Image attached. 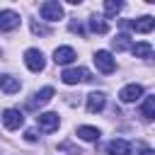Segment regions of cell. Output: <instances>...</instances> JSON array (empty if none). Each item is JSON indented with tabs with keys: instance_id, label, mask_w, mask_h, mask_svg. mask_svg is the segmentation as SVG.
<instances>
[{
	"instance_id": "1",
	"label": "cell",
	"mask_w": 155,
	"mask_h": 155,
	"mask_svg": "<svg viewBox=\"0 0 155 155\" xmlns=\"http://www.w3.org/2000/svg\"><path fill=\"white\" fill-rule=\"evenodd\" d=\"M39 15H41L46 22H56V19L63 17V7H61L58 0H46V2L39 5Z\"/></svg>"
},
{
	"instance_id": "2",
	"label": "cell",
	"mask_w": 155,
	"mask_h": 155,
	"mask_svg": "<svg viewBox=\"0 0 155 155\" xmlns=\"http://www.w3.org/2000/svg\"><path fill=\"white\" fill-rule=\"evenodd\" d=\"M24 63H27V68L31 73H41L46 68V58H44V53L39 48H27L24 51Z\"/></svg>"
},
{
	"instance_id": "3",
	"label": "cell",
	"mask_w": 155,
	"mask_h": 155,
	"mask_svg": "<svg viewBox=\"0 0 155 155\" xmlns=\"http://www.w3.org/2000/svg\"><path fill=\"white\" fill-rule=\"evenodd\" d=\"M61 80L65 85H78V82H87L92 78H90V70H85V68H65L61 73Z\"/></svg>"
},
{
	"instance_id": "4",
	"label": "cell",
	"mask_w": 155,
	"mask_h": 155,
	"mask_svg": "<svg viewBox=\"0 0 155 155\" xmlns=\"http://www.w3.org/2000/svg\"><path fill=\"white\" fill-rule=\"evenodd\" d=\"M92 61H94L97 70H102L104 75H109V73H114V70H116V61L111 58V53H109V51H97Z\"/></svg>"
},
{
	"instance_id": "5",
	"label": "cell",
	"mask_w": 155,
	"mask_h": 155,
	"mask_svg": "<svg viewBox=\"0 0 155 155\" xmlns=\"http://www.w3.org/2000/svg\"><path fill=\"white\" fill-rule=\"evenodd\" d=\"M121 27H131L133 31L148 34V31H153V27H155V19H153L150 15H145V17H138V19H133V22H128V19H121Z\"/></svg>"
},
{
	"instance_id": "6",
	"label": "cell",
	"mask_w": 155,
	"mask_h": 155,
	"mask_svg": "<svg viewBox=\"0 0 155 155\" xmlns=\"http://www.w3.org/2000/svg\"><path fill=\"white\" fill-rule=\"evenodd\" d=\"M2 124H5L7 131H17V128L24 124V116H22L19 109H5V111H2Z\"/></svg>"
},
{
	"instance_id": "7",
	"label": "cell",
	"mask_w": 155,
	"mask_h": 155,
	"mask_svg": "<svg viewBox=\"0 0 155 155\" xmlns=\"http://www.w3.org/2000/svg\"><path fill=\"white\" fill-rule=\"evenodd\" d=\"M36 124H39V128H41V131L51 133V131H56V128L61 126V119H58V114L46 111V114H39V116H36Z\"/></svg>"
},
{
	"instance_id": "8",
	"label": "cell",
	"mask_w": 155,
	"mask_h": 155,
	"mask_svg": "<svg viewBox=\"0 0 155 155\" xmlns=\"http://www.w3.org/2000/svg\"><path fill=\"white\" fill-rule=\"evenodd\" d=\"M53 97V87H44V90H39L36 94H31V99H27V109H39V107H44L48 99Z\"/></svg>"
},
{
	"instance_id": "9",
	"label": "cell",
	"mask_w": 155,
	"mask_h": 155,
	"mask_svg": "<svg viewBox=\"0 0 155 155\" xmlns=\"http://www.w3.org/2000/svg\"><path fill=\"white\" fill-rule=\"evenodd\" d=\"M19 15L17 12H12V10H2L0 12V31H12V29H17L19 27Z\"/></svg>"
},
{
	"instance_id": "10",
	"label": "cell",
	"mask_w": 155,
	"mask_h": 155,
	"mask_svg": "<svg viewBox=\"0 0 155 155\" xmlns=\"http://www.w3.org/2000/svg\"><path fill=\"white\" fill-rule=\"evenodd\" d=\"M140 97H143V87L136 85V82H133V85H126V87L119 92V99L126 102V104H131V102H136V99H140Z\"/></svg>"
},
{
	"instance_id": "11",
	"label": "cell",
	"mask_w": 155,
	"mask_h": 155,
	"mask_svg": "<svg viewBox=\"0 0 155 155\" xmlns=\"http://www.w3.org/2000/svg\"><path fill=\"white\" fill-rule=\"evenodd\" d=\"M78 56H75V48H70V46H58L56 51H53V61L58 63V65H65V63H73Z\"/></svg>"
},
{
	"instance_id": "12",
	"label": "cell",
	"mask_w": 155,
	"mask_h": 155,
	"mask_svg": "<svg viewBox=\"0 0 155 155\" xmlns=\"http://www.w3.org/2000/svg\"><path fill=\"white\" fill-rule=\"evenodd\" d=\"M107 153L109 155H131V143L121 140V138H114V140L107 143Z\"/></svg>"
},
{
	"instance_id": "13",
	"label": "cell",
	"mask_w": 155,
	"mask_h": 155,
	"mask_svg": "<svg viewBox=\"0 0 155 155\" xmlns=\"http://www.w3.org/2000/svg\"><path fill=\"white\" fill-rule=\"evenodd\" d=\"M104 104H107V97H104L102 92H90V94H87V111H90V114L102 111Z\"/></svg>"
},
{
	"instance_id": "14",
	"label": "cell",
	"mask_w": 155,
	"mask_h": 155,
	"mask_svg": "<svg viewBox=\"0 0 155 155\" xmlns=\"http://www.w3.org/2000/svg\"><path fill=\"white\" fill-rule=\"evenodd\" d=\"M0 87H2V92H7V94H15V92H19V80L17 78H12V75H0Z\"/></svg>"
},
{
	"instance_id": "15",
	"label": "cell",
	"mask_w": 155,
	"mask_h": 155,
	"mask_svg": "<svg viewBox=\"0 0 155 155\" xmlns=\"http://www.w3.org/2000/svg\"><path fill=\"white\" fill-rule=\"evenodd\" d=\"M131 53H133L136 58H150V56H153V46H150L148 41H140V44H133V46H131Z\"/></svg>"
},
{
	"instance_id": "16",
	"label": "cell",
	"mask_w": 155,
	"mask_h": 155,
	"mask_svg": "<svg viewBox=\"0 0 155 155\" xmlns=\"http://www.w3.org/2000/svg\"><path fill=\"white\" fill-rule=\"evenodd\" d=\"M78 136L82 140H87V143H94V140H99V128H94V126H80Z\"/></svg>"
},
{
	"instance_id": "17",
	"label": "cell",
	"mask_w": 155,
	"mask_h": 155,
	"mask_svg": "<svg viewBox=\"0 0 155 155\" xmlns=\"http://www.w3.org/2000/svg\"><path fill=\"white\" fill-rule=\"evenodd\" d=\"M87 27H90V31H94V34H107V31H109V24H107L102 17H90Z\"/></svg>"
},
{
	"instance_id": "18",
	"label": "cell",
	"mask_w": 155,
	"mask_h": 155,
	"mask_svg": "<svg viewBox=\"0 0 155 155\" xmlns=\"http://www.w3.org/2000/svg\"><path fill=\"white\" fill-rule=\"evenodd\" d=\"M121 10H124V2H119V0H107V2H104V12H107V17H116Z\"/></svg>"
},
{
	"instance_id": "19",
	"label": "cell",
	"mask_w": 155,
	"mask_h": 155,
	"mask_svg": "<svg viewBox=\"0 0 155 155\" xmlns=\"http://www.w3.org/2000/svg\"><path fill=\"white\" fill-rule=\"evenodd\" d=\"M140 114H143L148 121L155 116V97H145V102H143V107H140Z\"/></svg>"
},
{
	"instance_id": "20",
	"label": "cell",
	"mask_w": 155,
	"mask_h": 155,
	"mask_svg": "<svg viewBox=\"0 0 155 155\" xmlns=\"http://www.w3.org/2000/svg\"><path fill=\"white\" fill-rule=\"evenodd\" d=\"M111 44H114V48H116V51H126V48H131V41H128V36H126V34H119Z\"/></svg>"
},
{
	"instance_id": "21",
	"label": "cell",
	"mask_w": 155,
	"mask_h": 155,
	"mask_svg": "<svg viewBox=\"0 0 155 155\" xmlns=\"http://www.w3.org/2000/svg\"><path fill=\"white\" fill-rule=\"evenodd\" d=\"M31 31H34V34H41V36H48V34H51V29H48V27H44V24H39V22H34V24H31Z\"/></svg>"
},
{
	"instance_id": "22",
	"label": "cell",
	"mask_w": 155,
	"mask_h": 155,
	"mask_svg": "<svg viewBox=\"0 0 155 155\" xmlns=\"http://www.w3.org/2000/svg\"><path fill=\"white\" fill-rule=\"evenodd\" d=\"M70 31H75V34H85V29H82L80 22H70Z\"/></svg>"
},
{
	"instance_id": "23",
	"label": "cell",
	"mask_w": 155,
	"mask_h": 155,
	"mask_svg": "<svg viewBox=\"0 0 155 155\" xmlns=\"http://www.w3.org/2000/svg\"><path fill=\"white\" fill-rule=\"evenodd\" d=\"M24 138H27L29 143H34V140H36V133H34V131H27V133H24Z\"/></svg>"
},
{
	"instance_id": "24",
	"label": "cell",
	"mask_w": 155,
	"mask_h": 155,
	"mask_svg": "<svg viewBox=\"0 0 155 155\" xmlns=\"http://www.w3.org/2000/svg\"><path fill=\"white\" fill-rule=\"evenodd\" d=\"M140 155H155V153H153V150H150V148H145V150H143V153H140Z\"/></svg>"
}]
</instances>
